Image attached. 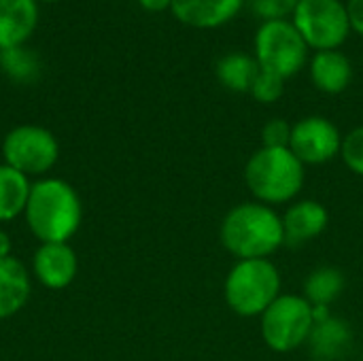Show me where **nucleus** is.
Here are the masks:
<instances>
[{"label": "nucleus", "mask_w": 363, "mask_h": 361, "mask_svg": "<svg viewBox=\"0 0 363 361\" xmlns=\"http://www.w3.org/2000/svg\"><path fill=\"white\" fill-rule=\"evenodd\" d=\"M23 215L30 232L40 245L68 243L81 228L83 206L70 183L49 177L32 183Z\"/></svg>", "instance_id": "obj_1"}, {"label": "nucleus", "mask_w": 363, "mask_h": 361, "mask_svg": "<svg viewBox=\"0 0 363 361\" xmlns=\"http://www.w3.org/2000/svg\"><path fill=\"white\" fill-rule=\"evenodd\" d=\"M219 238L238 260H264L285 245L283 217L268 204L242 202L223 217Z\"/></svg>", "instance_id": "obj_2"}, {"label": "nucleus", "mask_w": 363, "mask_h": 361, "mask_svg": "<svg viewBox=\"0 0 363 361\" xmlns=\"http://www.w3.org/2000/svg\"><path fill=\"white\" fill-rule=\"evenodd\" d=\"M245 183L262 204H283L300 194L304 185V164L289 147H262L245 166Z\"/></svg>", "instance_id": "obj_3"}, {"label": "nucleus", "mask_w": 363, "mask_h": 361, "mask_svg": "<svg viewBox=\"0 0 363 361\" xmlns=\"http://www.w3.org/2000/svg\"><path fill=\"white\" fill-rule=\"evenodd\" d=\"M225 302L240 317H262L281 296V272L268 260H238L225 279Z\"/></svg>", "instance_id": "obj_4"}, {"label": "nucleus", "mask_w": 363, "mask_h": 361, "mask_svg": "<svg viewBox=\"0 0 363 361\" xmlns=\"http://www.w3.org/2000/svg\"><path fill=\"white\" fill-rule=\"evenodd\" d=\"M255 60L262 70L289 79L308 62V45L296 30L294 21H264L255 32Z\"/></svg>", "instance_id": "obj_5"}, {"label": "nucleus", "mask_w": 363, "mask_h": 361, "mask_svg": "<svg viewBox=\"0 0 363 361\" xmlns=\"http://www.w3.org/2000/svg\"><path fill=\"white\" fill-rule=\"evenodd\" d=\"M313 328V304L302 296H279L262 315V338L277 353H289L308 343Z\"/></svg>", "instance_id": "obj_6"}, {"label": "nucleus", "mask_w": 363, "mask_h": 361, "mask_svg": "<svg viewBox=\"0 0 363 361\" xmlns=\"http://www.w3.org/2000/svg\"><path fill=\"white\" fill-rule=\"evenodd\" d=\"M291 17L308 49L315 51L340 49L351 34L347 4L342 0H300Z\"/></svg>", "instance_id": "obj_7"}, {"label": "nucleus", "mask_w": 363, "mask_h": 361, "mask_svg": "<svg viewBox=\"0 0 363 361\" xmlns=\"http://www.w3.org/2000/svg\"><path fill=\"white\" fill-rule=\"evenodd\" d=\"M2 155L4 164L19 170L28 179L43 177L55 166L60 157V145L47 128L26 123L13 128L4 136Z\"/></svg>", "instance_id": "obj_8"}, {"label": "nucleus", "mask_w": 363, "mask_h": 361, "mask_svg": "<svg viewBox=\"0 0 363 361\" xmlns=\"http://www.w3.org/2000/svg\"><path fill=\"white\" fill-rule=\"evenodd\" d=\"M289 149L302 164H325L340 153L342 136L330 119L313 115L291 126Z\"/></svg>", "instance_id": "obj_9"}, {"label": "nucleus", "mask_w": 363, "mask_h": 361, "mask_svg": "<svg viewBox=\"0 0 363 361\" xmlns=\"http://www.w3.org/2000/svg\"><path fill=\"white\" fill-rule=\"evenodd\" d=\"M32 270L47 289H64L74 281L79 260L68 243H43L34 253Z\"/></svg>", "instance_id": "obj_10"}, {"label": "nucleus", "mask_w": 363, "mask_h": 361, "mask_svg": "<svg viewBox=\"0 0 363 361\" xmlns=\"http://www.w3.org/2000/svg\"><path fill=\"white\" fill-rule=\"evenodd\" d=\"M242 4L245 0H172L170 11L189 28L213 30L232 21L240 13Z\"/></svg>", "instance_id": "obj_11"}, {"label": "nucleus", "mask_w": 363, "mask_h": 361, "mask_svg": "<svg viewBox=\"0 0 363 361\" xmlns=\"http://www.w3.org/2000/svg\"><path fill=\"white\" fill-rule=\"evenodd\" d=\"M330 215L328 209L321 202L315 200H302L287 209L283 217V236L285 245L298 247L313 238H317L328 228Z\"/></svg>", "instance_id": "obj_12"}, {"label": "nucleus", "mask_w": 363, "mask_h": 361, "mask_svg": "<svg viewBox=\"0 0 363 361\" xmlns=\"http://www.w3.org/2000/svg\"><path fill=\"white\" fill-rule=\"evenodd\" d=\"M38 21L36 0H0V51L21 47Z\"/></svg>", "instance_id": "obj_13"}, {"label": "nucleus", "mask_w": 363, "mask_h": 361, "mask_svg": "<svg viewBox=\"0 0 363 361\" xmlns=\"http://www.w3.org/2000/svg\"><path fill=\"white\" fill-rule=\"evenodd\" d=\"M311 79L319 91L336 96L351 85L353 79L351 60L340 49L317 51L311 62Z\"/></svg>", "instance_id": "obj_14"}, {"label": "nucleus", "mask_w": 363, "mask_h": 361, "mask_svg": "<svg viewBox=\"0 0 363 361\" xmlns=\"http://www.w3.org/2000/svg\"><path fill=\"white\" fill-rule=\"evenodd\" d=\"M30 291L32 285L26 266L15 257L0 260V321L23 309L30 300Z\"/></svg>", "instance_id": "obj_15"}, {"label": "nucleus", "mask_w": 363, "mask_h": 361, "mask_svg": "<svg viewBox=\"0 0 363 361\" xmlns=\"http://www.w3.org/2000/svg\"><path fill=\"white\" fill-rule=\"evenodd\" d=\"M311 351L317 355V360L332 361L345 355L353 343V332L349 323L336 317H328L323 321H317L311 332Z\"/></svg>", "instance_id": "obj_16"}, {"label": "nucleus", "mask_w": 363, "mask_h": 361, "mask_svg": "<svg viewBox=\"0 0 363 361\" xmlns=\"http://www.w3.org/2000/svg\"><path fill=\"white\" fill-rule=\"evenodd\" d=\"M32 183L26 174L0 164V223L23 215Z\"/></svg>", "instance_id": "obj_17"}, {"label": "nucleus", "mask_w": 363, "mask_h": 361, "mask_svg": "<svg viewBox=\"0 0 363 361\" xmlns=\"http://www.w3.org/2000/svg\"><path fill=\"white\" fill-rule=\"evenodd\" d=\"M259 72L255 55L249 53H225L217 62V79L230 91H251V85Z\"/></svg>", "instance_id": "obj_18"}, {"label": "nucleus", "mask_w": 363, "mask_h": 361, "mask_svg": "<svg viewBox=\"0 0 363 361\" xmlns=\"http://www.w3.org/2000/svg\"><path fill=\"white\" fill-rule=\"evenodd\" d=\"M345 274L338 268L323 266L313 270L304 281V298L313 306H330L345 289Z\"/></svg>", "instance_id": "obj_19"}, {"label": "nucleus", "mask_w": 363, "mask_h": 361, "mask_svg": "<svg viewBox=\"0 0 363 361\" xmlns=\"http://www.w3.org/2000/svg\"><path fill=\"white\" fill-rule=\"evenodd\" d=\"M0 64L4 72L15 81H32L38 74V60L23 47H11L0 51Z\"/></svg>", "instance_id": "obj_20"}, {"label": "nucleus", "mask_w": 363, "mask_h": 361, "mask_svg": "<svg viewBox=\"0 0 363 361\" xmlns=\"http://www.w3.org/2000/svg\"><path fill=\"white\" fill-rule=\"evenodd\" d=\"M283 89H285V79H281L274 72H268V70L259 68L249 94L262 104H272L283 96Z\"/></svg>", "instance_id": "obj_21"}, {"label": "nucleus", "mask_w": 363, "mask_h": 361, "mask_svg": "<svg viewBox=\"0 0 363 361\" xmlns=\"http://www.w3.org/2000/svg\"><path fill=\"white\" fill-rule=\"evenodd\" d=\"M300 0H247L251 13L264 21H279L294 15Z\"/></svg>", "instance_id": "obj_22"}, {"label": "nucleus", "mask_w": 363, "mask_h": 361, "mask_svg": "<svg viewBox=\"0 0 363 361\" xmlns=\"http://www.w3.org/2000/svg\"><path fill=\"white\" fill-rule=\"evenodd\" d=\"M340 155L355 174L363 177V126L355 128L347 134V138H342Z\"/></svg>", "instance_id": "obj_23"}, {"label": "nucleus", "mask_w": 363, "mask_h": 361, "mask_svg": "<svg viewBox=\"0 0 363 361\" xmlns=\"http://www.w3.org/2000/svg\"><path fill=\"white\" fill-rule=\"evenodd\" d=\"M262 140H264V147L285 149L289 147V140H291V126L285 119H270L262 130Z\"/></svg>", "instance_id": "obj_24"}, {"label": "nucleus", "mask_w": 363, "mask_h": 361, "mask_svg": "<svg viewBox=\"0 0 363 361\" xmlns=\"http://www.w3.org/2000/svg\"><path fill=\"white\" fill-rule=\"evenodd\" d=\"M347 15H349L351 32H357L359 36H363V0H349Z\"/></svg>", "instance_id": "obj_25"}, {"label": "nucleus", "mask_w": 363, "mask_h": 361, "mask_svg": "<svg viewBox=\"0 0 363 361\" xmlns=\"http://www.w3.org/2000/svg\"><path fill=\"white\" fill-rule=\"evenodd\" d=\"M138 4L149 13H160L172 6V0H138Z\"/></svg>", "instance_id": "obj_26"}, {"label": "nucleus", "mask_w": 363, "mask_h": 361, "mask_svg": "<svg viewBox=\"0 0 363 361\" xmlns=\"http://www.w3.org/2000/svg\"><path fill=\"white\" fill-rule=\"evenodd\" d=\"M11 257V238L4 230H0V260Z\"/></svg>", "instance_id": "obj_27"}, {"label": "nucleus", "mask_w": 363, "mask_h": 361, "mask_svg": "<svg viewBox=\"0 0 363 361\" xmlns=\"http://www.w3.org/2000/svg\"><path fill=\"white\" fill-rule=\"evenodd\" d=\"M43 2H57V0H43Z\"/></svg>", "instance_id": "obj_28"}, {"label": "nucleus", "mask_w": 363, "mask_h": 361, "mask_svg": "<svg viewBox=\"0 0 363 361\" xmlns=\"http://www.w3.org/2000/svg\"><path fill=\"white\" fill-rule=\"evenodd\" d=\"M315 361H323V360H315Z\"/></svg>", "instance_id": "obj_29"}]
</instances>
